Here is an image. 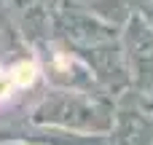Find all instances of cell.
<instances>
[{
    "instance_id": "cell-7",
    "label": "cell",
    "mask_w": 153,
    "mask_h": 145,
    "mask_svg": "<svg viewBox=\"0 0 153 145\" xmlns=\"http://www.w3.org/2000/svg\"><path fill=\"white\" fill-rule=\"evenodd\" d=\"M8 51L11 54H22V51H30V46L22 38V32H19L13 16H11V11L0 0V59L8 57Z\"/></svg>"
},
{
    "instance_id": "cell-9",
    "label": "cell",
    "mask_w": 153,
    "mask_h": 145,
    "mask_svg": "<svg viewBox=\"0 0 153 145\" xmlns=\"http://www.w3.org/2000/svg\"><path fill=\"white\" fill-rule=\"evenodd\" d=\"M0 145H38V143H27V140H16V137H0Z\"/></svg>"
},
{
    "instance_id": "cell-8",
    "label": "cell",
    "mask_w": 153,
    "mask_h": 145,
    "mask_svg": "<svg viewBox=\"0 0 153 145\" xmlns=\"http://www.w3.org/2000/svg\"><path fill=\"white\" fill-rule=\"evenodd\" d=\"M137 13H140V16H143V19L153 27V0H145V3L140 5V11H137Z\"/></svg>"
},
{
    "instance_id": "cell-2",
    "label": "cell",
    "mask_w": 153,
    "mask_h": 145,
    "mask_svg": "<svg viewBox=\"0 0 153 145\" xmlns=\"http://www.w3.org/2000/svg\"><path fill=\"white\" fill-rule=\"evenodd\" d=\"M118 35H121V24L100 16L83 0H56V5L48 13V38L75 51H89L113 43L118 40Z\"/></svg>"
},
{
    "instance_id": "cell-4",
    "label": "cell",
    "mask_w": 153,
    "mask_h": 145,
    "mask_svg": "<svg viewBox=\"0 0 153 145\" xmlns=\"http://www.w3.org/2000/svg\"><path fill=\"white\" fill-rule=\"evenodd\" d=\"M108 145H153V100L132 86L116 94Z\"/></svg>"
},
{
    "instance_id": "cell-6",
    "label": "cell",
    "mask_w": 153,
    "mask_h": 145,
    "mask_svg": "<svg viewBox=\"0 0 153 145\" xmlns=\"http://www.w3.org/2000/svg\"><path fill=\"white\" fill-rule=\"evenodd\" d=\"M38 81H40V65L32 51L11 59H0V110L8 102L32 91Z\"/></svg>"
},
{
    "instance_id": "cell-5",
    "label": "cell",
    "mask_w": 153,
    "mask_h": 145,
    "mask_svg": "<svg viewBox=\"0 0 153 145\" xmlns=\"http://www.w3.org/2000/svg\"><path fill=\"white\" fill-rule=\"evenodd\" d=\"M118 43L129 67L132 89L153 100V27L140 13H132L121 24Z\"/></svg>"
},
{
    "instance_id": "cell-1",
    "label": "cell",
    "mask_w": 153,
    "mask_h": 145,
    "mask_svg": "<svg viewBox=\"0 0 153 145\" xmlns=\"http://www.w3.org/2000/svg\"><path fill=\"white\" fill-rule=\"evenodd\" d=\"M113 116V97L70 89H46L24 113L22 126L62 129L78 135H108Z\"/></svg>"
},
{
    "instance_id": "cell-3",
    "label": "cell",
    "mask_w": 153,
    "mask_h": 145,
    "mask_svg": "<svg viewBox=\"0 0 153 145\" xmlns=\"http://www.w3.org/2000/svg\"><path fill=\"white\" fill-rule=\"evenodd\" d=\"M32 54L40 65V78L48 83V89H70V91H91V94H105L97 83V75L94 70L86 65V59L54 40V38H46L40 43L32 46Z\"/></svg>"
}]
</instances>
